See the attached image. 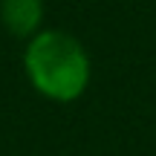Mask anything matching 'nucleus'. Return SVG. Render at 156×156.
<instances>
[{
  "mask_svg": "<svg viewBox=\"0 0 156 156\" xmlns=\"http://www.w3.org/2000/svg\"><path fill=\"white\" fill-rule=\"evenodd\" d=\"M44 20V0H0V23L15 38H35Z\"/></svg>",
  "mask_w": 156,
  "mask_h": 156,
  "instance_id": "2",
  "label": "nucleus"
},
{
  "mask_svg": "<svg viewBox=\"0 0 156 156\" xmlns=\"http://www.w3.org/2000/svg\"><path fill=\"white\" fill-rule=\"evenodd\" d=\"M23 69L32 87L52 101H75L90 84V58L81 41L61 29L38 32L26 44Z\"/></svg>",
  "mask_w": 156,
  "mask_h": 156,
  "instance_id": "1",
  "label": "nucleus"
}]
</instances>
